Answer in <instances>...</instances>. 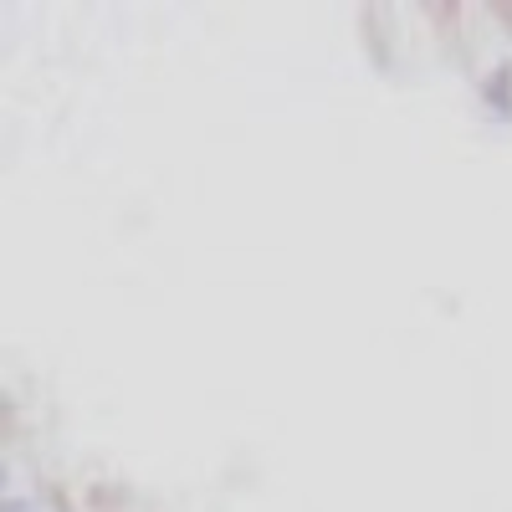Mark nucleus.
Wrapping results in <instances>:
<instances>
[]
</instances>
